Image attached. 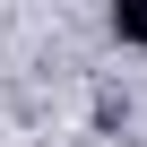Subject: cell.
Segmentation results:
<instances>
[{
	"mask_svg": "<svg viewBox=\"0 0 147 147\" xmlns=\"http://www.w3.org/2000/svg\"><path fill=\"white\" fill-rule=\"evenodd\" d=\"M113 35H121V43H147V0H130V9H113Z\"/></svg>",
	"mask_w": 147,
	"mask_h": 147,
	"instance_id": "obj_1",
	"label": "cell"
}]
</instances>
